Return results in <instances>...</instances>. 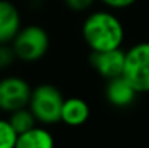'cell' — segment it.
Listing matches in <instances>:
<instances>
[{"instance_id":"12","label":"cell","mask_w":149,"mask_h":148,"mask_svg":"<svg viewBox=\"0 0 149 148\" xmlns=\"http://www.w3.org/2000/svg\"><path fill=\"white\" fill-rule=\"evenodd\" d=\"M17 134L7 119H0V148H15Z\"/></svg>"},{"instance_id":"2","label":"cell","mask_w":149,"mask_h":148,"mask_svg":"<svg viewBox=\"0 0 149 148\" xmlns=\"http://www.w3.org/2000/svg\"><path fill=\"white\" fill-rule=\"evenodd\" d=\"M62 93L54 84H39L32 89L28 107L42 125H54L61 122V109L64 105Z\"/></svg>"},{"instance_id":"6","label":"cell","mask_w":149,"mask_h":148,"mask_svg":"<svg viewBox=\"0 0 149 148\" xmlns=\"http://www.w3.org/2000/svg\"><path fill=\"white\" fill-rule=\"evenodd\" d=\"M125 60H126V52L122 48L90 54L91 67L106 80H111L123 76Z\"/></svg>"},{"instance_id":"10","label":"cell","mask_w":149,"mask_h":148,"mask_svg":"<svg viewBox=\"0 0 149 148\" xmlns=\"http://www.w3.org/2000/svg\"><path fill=\"white\" fill-rule=\"evenodd\" d=\"M55 140L49 131L42 126H35L28 132L17 135L15 148H54Z\"/></svg>"},{"instance_id":"14","label":"cell","mask_w":149,"mask_h":148,"mask_svg":"<svg viewBox=\"0 0 149 148\" xmlns=\"http://www.w3.org/2000/svg\"><path fill=\"white\" fill-rule=\"evenodd\" d=\"M96 0H64L65 6L72 12H84L88 10Z\"/></svg>"},{"instance_id":"7","label":"cell","mask_w":149,"mask_h":148,"mask_svg":"<svg viewBox=\"0 0 149 148\" xmlns=\"http://www.w3.org/2000/svg\"><path fill=\"white\" fill-rule=\"evenodd\" d=\"M104 93H106L107 102L111 106L119 107V109L129 107L130 105H133L135 100H136V96L139 95L129 84V81L123 76L111 79V80H107Z\"/></svg>"},{"instance_id":"4","label":"cell","mask_w":149,"mask_h":148,"mask_svg":"<svg viewBox=\"0 0 149 148\" xmlns=\"http://www.w3.org/2000/svg\"><path fill=\"white\" fill-rule=\"evenodd\" d=\"M123 77L138 93H149V42H139L126 51Z\"/></svg>"},{"instance_id":"8","label":"cell","mask_w":149,"mask_h":148,"mask_svg":"<svg viewBox=\"0 0 149 148\" xmlns=\"http://www.w3.org/2000/svg\"><path fill=\"white\" fill-rule=\"evenodd\" d=\"M17 7L9 0H0V44H12L22 29Z\"/></svg>"},{"instance_id":"1","label":"cell","mask_w":149,"mask_h":148,"mask_svg":"<svg viewBox=\"0 0 149 148\" xmlns=\"http://www.w3.org/2000/svg\"><path fill=\"white\" fill-rule=\"evenodd\" d=\"M81 34L91 52L117 49L125 39V28L120 19L106 10L90 13L83 23Z\"/></svg>"},{"instance_id":"3","label":"cell","mask_w":149,"mask_h":148,"mask_svg":"<svg viewBox=\"0 0 149 148\" xmlns=\"http://www.w3.org/2000/svg\"><path fill=\"white\" fill-rule=\"evenodd\" d=\"M12 48L17 60L23 62H36L42 60L49 49V35L42 26H25L12 41Z\"/></svg>"},{"instance_id":"11","label":"cell","mask_w":149,"mask_h":148,"mask_svg":"<svg viewBox=\"0 0 149 148\" xmlns=\"http://www.w3.org/2000/svg\"><path fill=\"white\" fill-rule=\"evenodd\" d=\"M7 121L12 125V128L16 131L17 135H20L23 132H28L29 129L35 128L36 122H38L35 115L32 113V110L29 107H22V109H17V110L12 112Z\"/></svg>"},{"instance_id":"13","label":"cell","mask_w":149,"mask_h":148,"mask_svg":"<svg viewBox=\"0 0 149 148\" xmlns=\"http://www.w3.org/2000/svg\"><path fill=\"white\" fill-rule=\"evenodd\" d=\"M16 54L9 44H0V71L7 70L16 61Z\"/></svg>"},{"instance_id":"15","label":"cell","mask_w":149,"mask_h":148,"mask_svg":"<svg viewBox=\"0 0 149 148\" xmlns=\"http://www.w3.org/2000/svg\"><path fill=\"white\" fill-rule=\"evenodd\" d=\"M103 4H106L109 9H116V10H120V9H127L130 7L132 4H135L138 0H100Z\"/></svg>"},{"instance_id":"5","label":"cell","mask_w":149,"mask_h":148,"mask_svg":"<svg viewBox=\"0 0 149 148\" xmlns=\"http://www.w3.org/2000/svg\"><path fill=\"white\" fill-rule=\"evenodd\" d=\"M32 87L29 83L17 76H7L0 79V110L12 113L17 109L28 107Z\"/></svg>"},{"instance_id":"9","label":"cell","mask_w":149,"mask_h":148,"mask_svg":"<svg viewBox=\"0 0 149 148\" xmlns=\"http://www.w3.org/2000/svg\"><path fill=\"white\" fill-rule=\"evenodd\" d=\"M90 118V106L81 97H70L64 100L61 109V122L68 126H80Z\"/></svg>"}]
</instances>
